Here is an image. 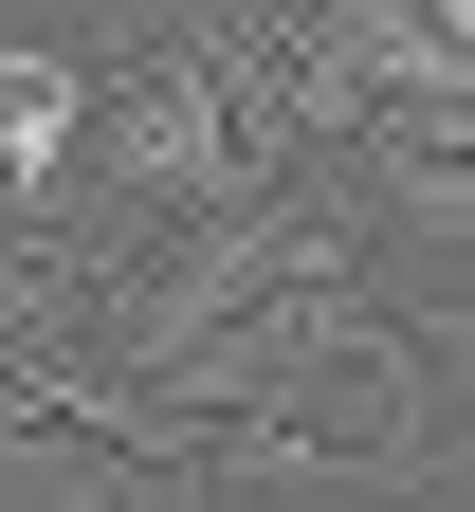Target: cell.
<instances>
[{"label": "cell", "instance_id": "obj_1", "mask_svg": "<svg viewBox=\"0 0 475 512\" xmlns=\"http://www.w3.org/2000/svg\"><path fill=\"white\" fill-rule=\"evenodd\" d=\"M92 92H110V37H0V238H55Z\"/></svg>", "mask_w": 475, "mask_h": 512}, {"label": "cell", "instance_id": "obj_2", "mask_svg": "<svg viewBox=\"0 0 475 512\" xmlns=\"http://www.w3.org/2000/svg\"><path fill=\"white\" fill-rule=\"evenodd\" d=\"M37 512H201V494H183V458L110 439V458H55V494H37Z\"/></svg>", "mask_w": 475, "mask_h": 512}]
</instances>
